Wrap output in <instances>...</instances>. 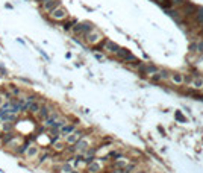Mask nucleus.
<instances>
[{
  "instance_id": "cd10ccee",
  "label": "nucleus",
  "mask_w": 203,
  "mask_h": 173,
  "mask_svg": "<svg viewBox=\"0 0 203 173\" xmlns=\"http://www.w3.org/2000/svg\"><path fill=\"white\" fill-rule=\"evenodd\" d=\"M185 0H173V3H176V5H182Z\"/></svg>"
},
{
  "instance_id": "39448f33",
  "label": "nucleus",
  "mask_w": 203,
  "mask_h": 173,
  "mask_svg": "<svg viewBox=\"0 0 203 173\" xmlns=\"http://www.w3.org/2000/svg\"><path fill=\"white\" fill-rule=\"evenodd\" d=\"M58 6H61V0H47V2H42L41 3V8L44 12H52L53 9H56Z\"/></svg>"
},
{
  "instance_id": "393cba45",
  "label": "nucleus",
  "mask_w": 203,
  "mask_h": 173,
  "mask_svg": "<svg viewBox=\"0 0 203 173\" xmlns=\"http://www.w3.org/2000/svg\"><path fill=\"white\" fill-rule=\"evenodd\" d=\"M45 160H47V153H44V155L41 156V160H40V161H38V163H40V164H41V163H44Z\"/></svg>"
},
{
  "instance_id": "9b49d317",
  "label": "nucleus",
  "mask_w": 203,
  "mask_h": 173,
  "mask_svg": "<svg viewBox=\"0 0 203 173\" xmlns=\"http://www.w3.org/2000/svg\"><path fill=\"white\" fill-rule=\"evenodd\" d=\"M103 49L106 50V52H109V53H117V50H118V46L114 43V41H109V40H106L105 44H103Z\"/></svg>"
},
{
  "instance_id": "aec40b11",
  "label": "nucleus",
  "mask_w": 203,
  "mask_h": 173,
  "mask_svg": "<svg viewBox=\"0 0 203 173\" xmlns=\"http://www.w3.org/2000/svg\"><path fill=\"white\" fill-rule=\"evenodd\" d=\"M64 146H65V144H64V141H59V138L53 141V147H55L56 150H62V149H64Z\"/></svg>"
},
{
  "instance_id": "c85d7f7f",
  "label": "nucleus",
  "mask_w": 203,
  "mask_h": 173,
  "mask_svg": "<svg viewBox=\"0 0 203 173\" xmlns=\"http://www.w3.org/2000/svg\"><path fill=\"white\" fill-rule=\"evenodd\" d=\"M70 173H79V172H78V170H71Z\"/></svg>"
},
{
  "instance_id": "6e6552de",
  "label": "nucleus",
  "mask_w": 203,
  "mask_h": 173,
  "mask_svg": "<svg viewBox=\"0 0 203 173\" xmlns=\"http://www.w3.org/2000/svg\"><path fill=\"white\" fill-rule=\"evenodd\" d=\"M38 153H40V147L38 146H29L24 155H26L27 160H34L35 156H38Z\"/></svg>"
},
{
  "instance_id": "b1692460",
  "label": "nucleus",
  "mask_w": 203,
  "mask_h": 173,
  "mask_svg": "<svg viewBox=\"0 0 203 173\" xmlns=\"http://www.w3.org/2000/svg\"><path fill=\"white\" fill-rule=\"evenodd\" d=\"M156 2H158L159 5H162V6H168V3H170L168 0H156Z\"/></svg>"
},
{
  "instance_id": "f257e3e1",
  "label": "nucleus",
  "mask_w": 203,
  "mask_h": 173,
  "mask_svg": "<svg viewBox=\"0 0 203 173\" xmlns=\"http://www.w3.org/2000/svg\"><path fill=\"white\" fill-rule=\"evenodd\" d=\"M49 15H50V18H52L53 21H64V20L68 17V12H67V9H65V8L58 6V8H56V9H53Z\"/></svg>"
},
{
  "instance_id": "9d476101",
  "label": "nucleus",
  "mask_w": 203,
  "mask_h": 173,
  "mask_svg": "<svg viewBox=\"0 0 203 173\" xmlns=\"http://www.w3.org/2000/svg\"><path fill=\"white\" fill-rule=\"evenodd\" d=\"M170 81H171L174 85H183L185 78H183V75H180V73H173V75H170Z\"/></svg>"
},
{
  "instance_id": "f03ea898",
  "label": "nucleus",
  "mask_w": 203,
  "mask_h": 173,
  "mask_svg": "<svg viewBox=\"0 0 203 173\" xmlns=\"http://www.w3.org/2000/svg\"><path fill=\"white\" fill-rule=\"evenodd\" d=\"M92 24L91 23H79L76 26H73V32L78 34V35H86L89 31H92Z\"/></svg>"
},
{
  "instance_id": "6ab92c4d",
  "label": "nucleus",
  "mask_w": 203,
  "mask_h": 173,
  "mask_svg": "<svg viewBox=\"0 0 203 173\" xmlns=\"http://www.w3.org/2000/svg\"><path fill=\"white\" fill-rule=\"evenodd\" d=\"M9 91H11V94H12L14 97H18V96L21 94V90H20L18 86H14V85L9 86Z\"/></svg>"
},
{
  "instance_id": "ddd939ff",
  "label": "nucleus",
  "mask_w": 203,
  "mask_h": 173,
  "mask_svg": "<svg viewBox=\"0 0 203 173\" xmlns=\"http://www.w3.org/2000/svg\"><path fill=\"white\" fill-rule=\"evenodd\" d=\"M147 76H153L155 73H158V68L156 67H153V65H138Z\"/></svg>"
},
{
  "instance_id": "423d86ee",
  "label": "nucleus",
  "mask_w": 203,
  "mask_h": 173,
  "mask_svg": "<svg viewBox=\"0 0 203 173\" xmlns=\"http://www.w3.org/2000/svg\"><path fill=\"white\" fill-rule=\"evenodd\" d=\"M86 149H89V140H86V138L82 137L81 140L74 144V150H78V152H85Z\"/></svg>"
},
{
  "instance_id": "dca6fc26",
  "label": "nucleus",
  "mask_w": 203,
  "mask_h": 173,
  "mask_svg": "<svg viewBox=\"0 0 203 173\" xmlns=\"http://www.w3.org/2000/svg\"><path fill=\"white\" fill-rule=\"evenodd\" d=\"M40 108H41V103L38 102V100H35V102L29 103V108H27V109H29L31 114H35V116H37V112L40 111Z\"/></svg>"
},
{
  "instance_id": "2f4dec72",
  "label": "nucleus",
  "mask_w": 203,
  "mask_h": 173,
  "mask_svg": "<svg viewBox=\"0 0 203 173\" xmlns=\"http://www.w3.org/2000/svg\"><path fill=\"white\" fill-rule=\"evenodd\" d=\"M140 173H144V172H140Z\"/></svg>"
},
{
  "instance_id": "5701e85b",
  "label": "nucleus",
  "mask_w": 203,
  "mask_h": 173,
  "mask_svg": "<svg viewBox=\"0 0 203 173\" xmlns=\"http://www.w3.org/2000/svg\"><path fill=\"white\" fill-rule=\"evenodd\" d=\"M71 170H73V169H71V166H70V164H64V166H62V172H64V173H70Z\"/></svg>"
},
{
  "instance_id": "f8f14e48",
  "label": "nucleus",
  "mask_w": 203,
  "mask_h": 173,
  "mask_svg": "<svg viewBox=\"0 0 203 173\" xmlns=\"http://www.w3.org/2000/svg\"><path fill=\"white\" fill-rule=\"evenodd\" d=\"M88 172L89 173H100L102 172V163H99V161H92V163H89L88 164Z\"/></svg>"
},
{
  "instance_id": "a878e982",
  "label": "nucleus",
  "mask_w": 203,
  "mask_h": 173,
  "mask_svg": "<svg viewBox=\"0 0 203 173\" xmlns=\"http://www.w3.org/2000/svg\"><path fill=\"white\" fill-rule=\"evenodd\" d=\"M3 103H5V97H3V94L0 93V106H2Z\"/></svg>"
},
{
  "instance_id": "20e7f679",
  "label": "nucleus",
  "mask_w": 203,
  "mask_h": 173,
  "mask_svg": "<svg viewBox=\"0 0 203 173\" xmlns=\"http://www.w3.org/2000/svg\"><path fill=\"white\" fill-rule=\"evenodd\" d=\"M82 137H83V132L76 129V131H73L71 134H68V135L65 137V143L70 144V146H73V144H76V143L81 140Z\"/></svg>"
},
{
  "instance_id": "4be33fe9",
  "label": "nucleus",
  "mask_w": 203,
  "mask_h": 173,
  "mask_svg": "<svg viewBox=\"0 0 203 173\" xmlns=\"http://www.w3.org/2000/svg\"><path fill=\"white\" fill-rule=\"evenodd\" d=\"M24 100H26V103H32V102H35V100H38V99H37L35 94H29L27 97H24Z\"/></svg>"
},
{
  "instance_id": "0eeeda50",
  "label": "nucleus",
  "mask_w": 203,
  "mask_h": 173,
  "mask_svg": "<svg viewBox=\"0 0 203 173\" xmlns=\"http://www.w3.org/2000/svg\"><path fill=\"white\" fill-rule=\"evenodd\" d=\"M58 119H59V114L52 111V112L49 114V117H45V119L42 120V122H44V126H45V128H52V126H53V123H55Z\"/></svg>"
},
{
  "instance_id": "a211bd4d",
  "label": "nucleus",
  "mask_w": 203,
  "mask_h": 173,
  "mask_svg": "<svg viewBox=\"0 0 203 173\" xmlns=\"http://www.w3.org/2000/svg\"><path fill=\"white\" fill-rule=\"evenodd\" d=\"M126 166H127V160H124V158H118L115 161V167H118V169H124Z\"/></svg>"
},
{
  "instance_id": "4468645a",
  "label": "nucleus",
  "mask_w": 203,
  "mask_h": 173,
  "mask_svg": "<svg viewBox=\"0 0 203 173\" xmlns=\"http://www.w3.org/2000/svg\"><path fill=\"white\" fill-rule=\"evenodd\" d=\"M73 131H76V126L74 125H65V126H62L61 129H59V135H62V137H67L68 134H71Z\"/></svg>"
},
{
  "instance_id": "7c9ffc66",
  "label": "nucleus",
  "mask_w": 203,
  "mask_h": 173,
  "mask_svg": "<svg viewBox=\"0 0 203 173\" xmlns=\"http://www.w3.org/2000/svg\"><path fill=\"white\" fill-rule=\"evenodd\" d=\"M202 93H203V86H202Z\"/></svg>"
},
{
  "instance_id": "f3484780",
  "label": "nucleus",
  "mask_w": 203,
  "mask_h": 173,
  "mask_svg": "<svg viewBox=\"0 0 203 173\" xmlns=\"http://www.w3.org/2000/svg\"><path fill=\"white\" fill-rule=\"evenodd\" d=\"M190 86H191V88H194V90H202L203 79H202V78H196V79H193V81L190 82Z\"/></svg>"
},
{
  "instance_id": "7ed1b4c3",
  "label": "nucleus",
  "mask_w": 203,
  "mask_h": 173,
  "mask_svg": "<svg viewBox=\"0 0 203 173\" xmlns=\"http://www.w3.org/2000/svg\"><path fill=\"white\" fill-rule=\"evenodd\" d=\"M85 37H86V43L88 44H97L99 41H102V38H103V35L99 31H96V29L89 31Z\"/></svg>"
},
{
  "instance_id": "1a4fd4ad",
  "label": "nucleus",
  "mask_w": 203,
  "mask_h": 173,
  "mask_svg": "<svg viewBox=\"0 0 203 173\" xmlns=\"http://www.w3.org/2000/svg\"><path fill=\"white\" fill-rule=\"evenodd\" d=\"M52 112V109H50V106L49 105H41L40 111L37 112V117L40 119V120H44L45 117H49V114Z\"/></svg>"
},
{
  "instance_id": "c756f323",
  "label": "nucleus",
  "mask_w": 203,
  "mask_h": 173,
  "mask_svg": "<svg viewBox=\"0 0 203 173\" xmlns=\"http://www.w3.org/2000/svg\"><path fill=\"white\" fill-rule=\"evenodd\" d=\"M2 134H3V131H2V126H0V137H2Z\"/></svg>"
},
{
  "instance_id": "2eb2a0df",
  "label": "nucleus",
  "mask_w": 203,
  "mask_h": 173,
  "mask_svg": "<svg viewBox=\"0 0 203 173\" xmlns=\"http://www.w3.org/2000/svg\"><path fill=\"white\" fill-rule=\"evenodd\" d=\"M117 55L121 56V58H124V59H129V61H136L135 56H133L132 53H129L127 50H124V49H118V50H117Z\"/></svg>"
},
{
  "instance_id": "bb28decb",
  "label": "nucleus",
  "mask_w": 203,
  "mask_h": 173,
  "mask_svg": "<svg viewBox=\"0 0 203 173\" xmlns=\"http://www.w3.org/2000/svg\"><path fill=\"white\" fill-rule=\"evenodd\" d=\"M111 173H124V170L123 169H115V170H112Z\"/></svg>"
},
{
  "instance_id": "412c9836",
  "label": "nucleus",
  "mask_w": 203,
  "mask_h": 173,
  "mask_svg": "<svg viewBox=\"0 0 203 173\" xmlns=\"http://www.w3.org/2000/svg\"><path fill=\"white\" fill-rule=\"evenodd\" d=\"M14 128V123H9V122H5V125L2 126V131L3 132H11Z\"/></svg>"
}]
</instances>
